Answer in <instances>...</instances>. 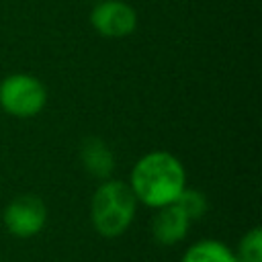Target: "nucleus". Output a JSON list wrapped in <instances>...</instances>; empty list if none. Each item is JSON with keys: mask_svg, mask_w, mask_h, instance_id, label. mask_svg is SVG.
Segmentation results:
<instances>
[{"mask_svg": "<svg viewBox=\"0 0 262 262\" xmlns=\"http://www.w3.org/2000/svg\"><path fill=\"white\" fill-rule=\"evenodd\" d=\"M2 221L10 235L27 239V237L37 235L45 227L47 207L35 194H20L6 205Z\"/></svg>", "mask_w": 262, "mask_h": 262, "instance_id": "20e7f679", "label": "nucleus"}, {"mask_svg": "<svg viewBox=\"0 0 262 262\" xmlns=\"http://www.w3.org/2000/svg\"><path fill=\"white\" fill-rule=\"evenodd\" d=\"M127 184L139 205L162 209L176 203L180 192L186 188V170L172 151L151 149L135 162Z\"/></svg>", "mask_w": 262, "mask_h": 262, "instance_id": "f257e3e1", "label": "nucleus"}, {"mask_svg": "<svg viewBox=\"0 0 262 262\" xmlns=\"http://www.w3.org/2000/svg\"><path fill=\"white\" fill-rule=\"evenodd\" d=\"M80 160H82V166L86 168V172L96 180L111 178L115 164H117L113 149L98 137L84 139V143L80 147Z\"/></svg>", "mask_w": 262, "mask_h": 262, "instance_id": "0eeeda50", "label": "nucleus"}, {"mask_svg": "<svg viewBox=\"0 0 262 262\" xmlns=\"http://www.w3.org/2000/svg\"><path fill=\"white\" fill-rule=\"evenodd\" d=\"M190 223L192 221L186 217V213L176 203H172L156 209V217L151 221V235L160 246H176L186 237Z\"/></svg>", "mask_w": 262, "mask_h": 262, "instance_id": "423d86ee", "label": "nucleus"}, {"mask_svg": "<svg viewBox=\"0 0 262 262\" xmlns=\"http://www.w3.org/2000/svg\"><path fill=\"white\" fill-rule=\"evenodd\" d=\"M90 25L106 39H121L137 29V12L125 0H102L90 10Z\"/></svg>", "mask_w": 262, "mask_h": 262, "instance_id": "39448f33", "label": "nucleus"}, {"mask_svg": "<svg viewBox=\"0 0 262 262\" xmlns=\"http://www.w3.org/2000/svg\"><path fill=\"white\" fill-rule=\"evenodd\" d=\"M235 258L237 262H262V231L260 227H252L246 231L237 244Z\"/></svg>", "mask_w": 262, "mask_h": 262, "instance_id": "1a4fd4ad", "label": "nucleus"}, {"mask_svg": "<svg viewBox=\"0 0 262 262\" xmlns=\"http://www.w3.org/2000/svg\"><path fill=\"white\" fill-rule=\"evenodd\" d=\"M180 262H237V258L227 244L213 237H205L190 244L184 250Z\"/></svg>", "mask_w": 262, "mask_h": 262, "instance_id": "6e6552de", "label": "nucleus"}, {"mask_svg": "<svg viewBox=\"0 0 262 262\" xmlns=\"http://www.w3.org/2000/svg\"><path fill=\"white\" fill-rule=\"evenodd\" d=\"M176 205L186 213V217H188L190 221L201 219V217L207 213V209H209L207 196H205L201 190H196V188H188V186L180 192V196L176 199Z\"/></svg>", "mask_w": 262, "mask_h": 262, "instance_id": "9d476101", "label": "nucleus"}, {"mask_svg": "<svg viewBox=\"0 0 262 262\" xmlns=\"http://www.w3.org/2000/svg\"><path fill=\"white\" fill-rule=\"evenodd\" d=\"M137 199L125 180L106 178L98 184L90 199V223L102 237L123 235L137 213Z\"/></svg>", "mask_w": 262, "mask_h": 262, "instance_id": "f03ea898", "label": "nucleus"}, {"mask_svg": "<svg viewBox=\"0 0 262 262\" xmlns=\"http://www.w3.org/2000/svg\"><path fill=\"white\" fill-rule=\"evenodd\" d=\"M47 104V88L33 74H8L0 82V108L16 119H31Z\"/></svg>", "mask_w": 262, "mask_h": 262, "instance_id": "7ed1b4c3", "label": "nucleus"}]
</instances>
